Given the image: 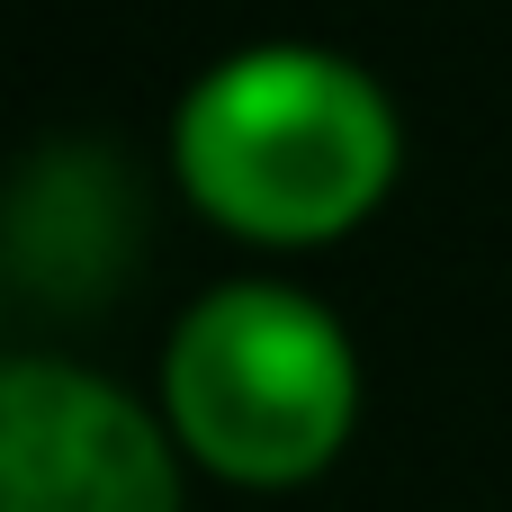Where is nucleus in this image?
<instances>
[{
	"mask_svg": "<svg viewBox=\"0 0 512 512\" xmlns=\"http://www.w3.org/2000/svg\"><path fill=\"white\" fill-rule=\"evenodd\" d=\"M162 405L198 468L234 486H306L360 423V360L315 297L234 279L180 315Z\"/></svg>",
	"mask_w": 512,
	"mask_h": 512,
	"instance_id": "2",
	"label": "nucleus"
},
{
	"mask_svg": "<svg viewBox=\"0 0 512 512\" xmlns=\"http://www.w3.org/2000/svg\"><path fill=\"white\" fill-rule=\"evenodd\" d=\"M0 512H180V459L126 387L72 360H9Z\"/></svg>",
	"mask_w": 512,
	"mask_h": 512,
	"instance_id": "3",
	"label": "nucleus"
},
{
	"mask_svg": "<svg viewBox=\"0 0 512 512\" xmlns=\"http://www.w3.org/2000/svg\"><path fill=\"white\" fill-rule=\"evenodd\" d=\"M171 153L189 198L234 234L315 243L369 216L396 180V108L324 45H252L180 99Z\"/></svg>",
	"mask_w": 512,
	"mask_h": 512,
	"instance_id": "1",
	"label": "nucleus"
}]
</instances>
